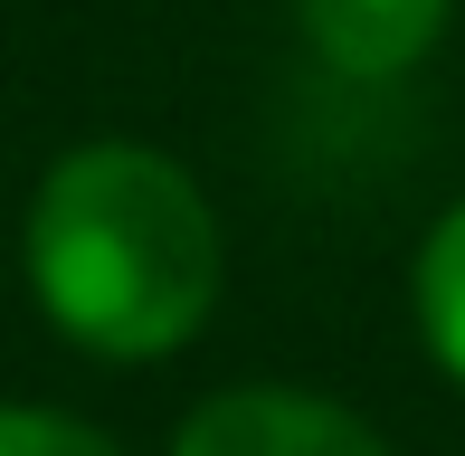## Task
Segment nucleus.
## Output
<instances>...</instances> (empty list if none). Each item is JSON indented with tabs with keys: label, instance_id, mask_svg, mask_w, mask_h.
Here are the masks:
<instances>
[{
	"label": "nucleus",
	"instance_id": "nucleus-1",
	"mask_svg": "<svg viewBox=\"0 0 465 456\" xmlns=\"http://www.w3.org/2000/svg\"><path fill=\"white\" fill-rule=\"evenodd\" d=\"M38 314L95 362H162L209 323L228 276L219 210L162 143L95 134L38 172L19 219Z\"/></svg>",
	"mask_w": 465,
	"mask_h": 456
},
{
	"label": "nucleus",
	"instance_id": "nucleus-2",
	"mask_svg": "<svg viewBox=\"0 0 465 456\" xmlns=\"http://www.w3.org/2000/svg\"><path fill=\"white\" fill-rule=\"evenodd\" d=\"M172 456H390L371 419H351L342 400H313V390H219L181 419Z\"/></svg>",
	"mask_w": 465,
	"mask_h": 456
},
{
	"label": "nucleus",
	"instance_id": "nucleus-3",
	"mask_svg": "<svg viewBox=\"0 0 465 456\" xmlns=\"http://www.w3.org/2000/svg\"><path fill=\"white\" fill-rule=\"evenodd\" d=\"M456 0H294V29L323 57L332 76H361V86H390L418 57L447 38Z\"/></svg>",
	"mask_w": 465,
	"mask_h": 456
},
{
	"label": "nucleus",
	"instance_id": "nucleus-4",
	"mask_svg": "<svg viewBox=\"0 0 465 456\" xmlns=\"http://www.w3.org/2000/svg\"><path fill=\"white\" fill-rule=\"evenodd\" d=\"M409 304H418V333H428L437 371L465 390V200L428 228V247L409 266Z\"/></svg>",
	"mask_w": 465,
	"mask_h": 456
},
{
	"label": "nucleus",
	"instance_id": "nucleus-5",
	"mask_svg": "<svg viewBox=\"0 0 465 456\" xmlns=\"http://www.w3.org/2000/svg\"><path fill=\"white\" fill-rule=\"evenodd\" d=\"M0 456H124L104 428L67 419V409H29V400H0Z\"/></svg>",
	"mask_w": 465,
	"mask_h": 456
}]
</instances>
